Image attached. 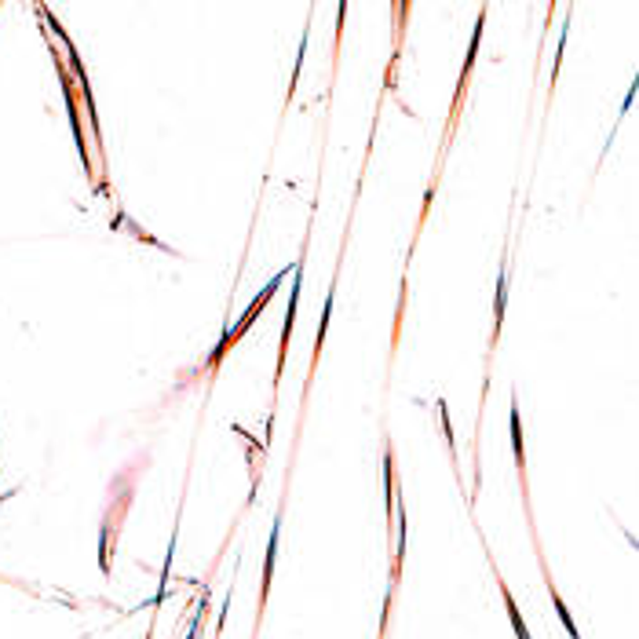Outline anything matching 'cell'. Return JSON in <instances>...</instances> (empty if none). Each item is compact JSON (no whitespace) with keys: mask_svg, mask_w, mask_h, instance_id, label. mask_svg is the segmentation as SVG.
I'll use <instances>...</instances> for the list:
<instances>
[{"mask_svg":"<svg viewBox=\"0 0 639 639\" xmlns=\"http://www.w3.org/2000/svg\"><path fill=\"white\" fill-rule=\"evenodd\" d=\"M289 270H292V267H285V270H278V274L270 278V285H267V289H263V292H259V296H256V299L248 303V310H245V318H241V322H238V326H234V330H230V333L223 337V344H219V351H216V359H212V362H219V355H223L227 348H234V344L241 340V333H245V330H248V326L256 322V314H259V310H263V303H267V299H270V296L278 292V285H281V278H285Z\"/></svg>","mask_w":639,"mask_h":639,"instance_id":"cell-1","label":"cell"},{"mask_svg":"<svg viewBox=\"0 0 639 639\" xmlns=\"http://www.w3.org/2000/svg\"><path fill=\"white\" fill-rule=\"evenodd\" d=\"M278 533H281V519H274V530H270V544H267V563H263V595L270 588V573H274V552H278Z\"/></svg>","mask_w":639,"mask_h":639,"instance_id":"cell-2","label":"cell"},{"mask_svg":"<svg viewBox=\"0 0 639 639\" xmlns=\"http://www.w3.org/2000/svg\"><path fill=\"white\" fill-rule=\"evenodd\" d=\"M501 595H504V603H508V617H512V624H515V632H519V639H530V632H526V624H522V614H519V606H515V599H512V592L501 584Z\"/></svg>","mask_w":639,"mask_h":639,"instance_id":"cell-3","label":"cell"},{"mask_svg":"<svg viewBox=\"0 0 639 639\" xmlns=\"http://www.w3.org/2000/svg\"><path fill=\"white\" fill-rule=\"evenodd\" d=\"M512 446H515V461L522 468V428H519V410L512 406Z\"/></svg>","mask_w":639,"mask_h":639,"instance_id":"cell-4","label":"cell"},{"mask_svg":"<svg viewBox=\"0 0 639 639\" xmlns=\"http://www.w3.org/2000/svg\"><path fill=\"white\" fill-rule=\"evenodd\" d=\"M504 318V267H501V278H497V326Z\"/></svg>","mask_w":639,"mask_h":639,"instance_id":"cell-5","label":"cell"}]
</instances>
